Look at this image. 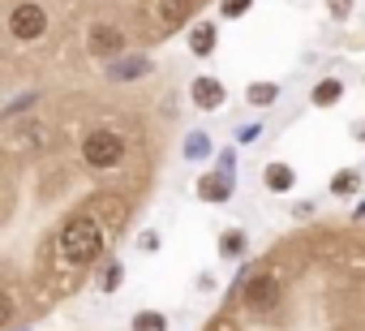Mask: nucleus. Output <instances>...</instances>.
<instances>
[{
    "mask_svg": "<svg viewBox=\"0 0 365 331\" xmlns=\"http://www.w3.org/2000/svg\"><path fill=\"white\" fill-rule=\"evenodd\" d=\"M250 99H254V103H267V99H275V86H254Z\"/></svg>",
    "mask_w": 365,
    "mask_h": 331,
    "instance_id": "6e6552de",
    "label": "nucleus"
},
{
    "mask_svg": "<svg viewBox=\"0 0 365 331\" xmlns=\"http://www.w3.org/2000/svg\"><path fill=\"white\" fill-rule=\"evenodd\" d=\"M194 95H198V103H220V86L215 82H198Z\"/></svg>",
    "mask_w": 365,
    "mask_h": 331,
    "instance_id": "423d86ee",
    "label": "nucleus"
},
{
    "mask_svg": "<svg viewBox=\"0 0 365 331\" xmlns=\"http://www.w3.org/2000/svg\"><path fill=\"white\" fill-rule=\"evenodd\" d=\"M215 48V31L211 26H198L194 31V52H211Z\"/></svg>",
    "mask_w": 365,
    "mask_h": 331,
    "instance_id": "20e7f679",
    "label": "nucleus"
},
{
    "mask_svg": "<svg viewBox=\"0 0 365 331\" xmlns=\"http://www.w3.org/2000/svg\"><path fill=\"white\" fill-rule=\"evenodd\" d=\"M267 185H271V190H288V185H292V173H288V168H271V173H267Z\"/></svg>",
    "mask_w": 365,
    "mask_h": 331,
    "instance_id": "39448f33",
    "label": "nucleus"
},
{
    "mask_svg": "<svg viewBox=\"0 0 365 331\" xmlns=\"http://www.w3.org/2000/svg\"><path fill=\"white\" fill-rule=\"evenodd\" d=\"M241 245H245V237H237V233H232V237H224V254H237Z\"/></svg>",
    "mask_w": 365,
    "mask_h": 331,
    "instance_id": "9b49d317",
    "label": "nucleus"
},
{
    "mask_svg": "<svg viewBox=\"0 0 365 331\" xmlns=\"http://www.w3.org/2000/svg\"><path fill=\"white\" fill-rule=\"evenodd\" d=\"M335 190H339V194L356 190V177H352V173H339V177H335Z\"/></svg>",
    "mask_w": 365,
    "mask_h": 331,
    "instance_id": "1a4fd4ad",
    "label": "nucleus"
},
{
    "mask_svg": "<svg viewBox=\"0 0 365 331\" xmlns=\"http://www.w3.org/2000/svg\"><path fill=\"white\" fill-rule=\"evenodd\" d=\"M348 9H352V0H331V14H335V18H344Z\"/></svg>",
    "mask_w": 365,
    "mask_h": 331,
    "instance_id": "f8f14e48",
    "label": "nucleus"
},
{
    "mask_svg": "<svg viewBox=\"0 0 365 331\" xmlns=\"http://www.w3.org/2000/svg\"><path fill=\"white\" fill-rule=\"evenodd\" d=\"M250 9V0H224V18H241Z\"/></svg>",
    "mask_w": 365,
    "mask_h": 331,
    "instance_id": "0eeeda50",
    "label": "nucleus"
},
{
    "mask_svg": "<svg viewBox=\"0 0 365 331\" xmlns=\"http://www.w3.org/2000/svg\"><path fill=\"white\" fill-rule=\"evenodd\" d=\"M335 95H339V86H335V82H327V86H322V91H318V103H331V99H335Z\"/></svg>",
    "mask_w": 365,
    "mask_h": 331,
    "instance_id": "9d476101",
    "label": "nucleus"
},
{
    "mask_svg": "<svg viewBox=\"0 0 365 331\" xmlns=\"http://www.w3.org/2000/svg\"><path fill=\"white\" fill-rule=\"evenodd\" d=\"M215 0H5V86L95 78L180 35Z\"/></svg>",
    "mask_w": 365,
    "mask_h": 331,
    "instance_id": "7ed1b4c3",
    "label": "nucleus"
},
{
    "mask_svg": "<svg viewBox=\"0 0 365 331\" xmlns=\"http://www.w3.org/2000/svg\"><path fill=\"white\" fill-rule=\"evenodd\" d=\"M176 112L159 86L69 78L0 121V314L18 331L73 301L146 211Z\"/></svg>",
    "mask_w": 365,
    "mask_h": 331,
    "instance_id": "f257e3e1",
    "label": "nucleus"
},
{
    "mask_svg": "<svg viewBox=\"0 0 365 331\" xmlns=\"http://www.w3.org/2000/svg\"><path fill=\"white\" fill-rule=\"evenodd\" d=\"M202 331H365V224L284 233L241 267Z\"/></svg>",
    "mask_w": 365,
    "mask_h": 331,
    "instance_id": "f03ea898",
    "label": "nucleus"
}]
</instances>
